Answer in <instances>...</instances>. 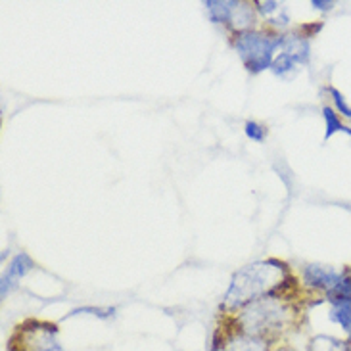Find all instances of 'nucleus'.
<instances>
[{
	"label": "nucleus",
	"instance_id": "obj_11",
	"mask_svg": "<svg viewBox=\"0 0 351 351\" xmlns=\"http://www.w3.org/2000/svg\"><path fill=\"white\" fill-rule=\"evenodd\" d=\"M221 351H265L263 343H259L254 338H238L232 343L225 346Z\"/></svg>",
	"mask_w": 351,
	"mask_h": 351
},
{
	"label": "nucleus",
	"instance_id": "obj_3",
	"mask_svg": "<svg viewBox=\"0 0 351 351\" xmlns=\"http://www.w3.org/2000/svg\"><path fill=\"white\" fill-rule=\"evenodd\" d=\"M282 38H271L259 33H244L238 37L237 50L252 73H259L273 64V52L280 47Z\"/></svg>",
	"mask_w": 351,
	"mask_h": 351
},
{
	"label": "nucleus",
	"instance_id": "obj_4",
	"mask_svg": "<svg viewBox=\"0 0 351 351\" xmlns=\"http://www.w3.org/2000/svg\"><path fill=\"white\" fill-rule=\"evenodd\" d=\"M282 305H278L275 300H261L247 307L246 311L240 317V323L244 332L250 336H257V334L265 332L269 328H275L282 323Z\"/></svg>",
	"mask_w": 351,
	"mask_h": 351
},
{
	"label": "nucleus",
	"instance_id": "obj_10",
	"mask_svg": "<svg viewBox=\"0 0 351 351\" xmlns=\"http://www.w3.org/2000/svg\"><path fill=\"white\" fill-rule=\"evenodd\" d=\"M324 114V119H326V133H324V138H330L334 133H338V131H346V133L351 134V129H348V127H343L342 121L336 117V114H334V110H330V108H324L323 110Z\"/></svg>",
	"mask_w": 351,
	"mask_h": 351
},
{
	"label": "nucleus",
	"instance_id": "obj_2",
	"mask_svg": "<svg viewBox=\"0 0 351 351\" xmlns=\"http://www.w3.org/2000/svg\"><path fill=\"white\" fill-rule=\"evenodd\" d=\"M58 328L54 324L27 321L19 324L14 336L10 338L8 351H56Z\"/></svg>",
	"mask_w": 351,
	"mask_h": 351
},
{
	"label": "nucleus",
	"instance_id": "obj_15",
	"mask_svg": "<svg viewBox=\"0 0 351 351\" xmlns=\"http://www.w3.org/2000/svg\"><path fill=\"white\" fill-rule=\"evenodd\" d=\"M257 6H259V10H261L265 16H271L273 12H276V10L280 8V4L275 2V0H271V2H257Z\"/></svg>",
	"mask_w": 351,
	"mask_h": 351
},
{
	"label": "nucleus",
	"instance_id": "obj_6",
	"mask_svg": "<svg viewBox=\"0 0 351 351\" xmlns=\"http://www.w3.org/2000/svg\"><path fill=\"white\" fill-rule=\"evenodd\" d=\"M342 278L334 271V269H326L321 265H309L305 269V282L313 288H321V290H328L332 292L338 286Z\"/></svg>",
	"mask_w": 351,
	"mask_h": 351
},
{
	"label": "nucleus",
	"instance_id": "obj_5",
	"mask_svg": "<svg viewBox=\"0 0 351 351\" xmlns=\"http://www.w3.org/2000/svg\"><path fill=\"white\" fill-rule=\"evenodd\" d=\"M31 267H33V261H31V257L27 254H19V256L14 257V261L8 267V273L2 276V286H0L2 298H6V294L14 286L18 285V280L21 276L27 275L29 271H31Z\"/></svg>",
	"mask_w": 351,
	"mask_h": 351
},
{
	"label": "nucleus",
	"instance_id": "obj_12",
	"mask_svg": "<svg viewBox=\"0 0 351 351\" xmlns=\"http://www.w3.org/2000/svg\"><path fill=\"white\" fill-rule=\"evenodd\" d=\"M271 69L275 71L276 75L288 77L290 73H294L295 62L290 56H286V54H278V56L273 60V64H271Z\"/></svg>",
	"mask_w": 351,
	"mask_h": 351
},
{
	"label": "nucleus",
	"instance_id": "obj_16",
	"mask_svg": "<svg viewBox=\"0 0 351 351\" xmlns=\"http://www.w3.org/2000/svg\"><path fill=\"white\" fill-rule=\"evenodd\" d=\"M311 4L317 6L319 10H330L334 6V2H324V0H313Z\"/></svg>",
	"mask_w": 351,
	"mask_h": 351
},
{
	"label": "nucleus",
	"instance_id": "obj_1",
	"mask_svg": "<svg viewBox=\"0 0 351 351\" xmlns=\"http://www.w3.org/2000/svg\"><path fill=\"white\" fill-rule=\"evenodd\" d=\"M278 269L282 267H271V263H254L244 267L232 276L225 304L228 307H240L247 302L257 300L259 295L271 292V288L278 282L280 276Z\"/></svg>",
	"mask_w": 351,
	"mask_h": 351
},
{
	"label": "nucleus",
	"instance_id": "obj_13",
	"mask_svg": "<svg viewBox=\"0 0 351 351\" xmlns=\"http://www.w3.org/2000/svg\"><path fill=\"white\" fill-rule=\"evenodd\" d=\"M246 134L250 138H254L257 143H261L265 138V129L261 125L254 123V121H247L246 123Z\"/></svg>",
	"mask_w": 351,
	"mask_h": 351
},
{
	"label": "nucleus",
	"instance_id": "obj_7",
	"mask_svg": "<svg viewBox=\"0 0 351 351\" xmlns=\"http://www.w3.org/2000/svg\"><path fill=\"white\" fill-rule=\"evenodd\" d=\"M280 48L282 52L280 54H286L294 60L295 64H302L309 58V43L302 37H295V35H288L280 40Z\"/></svg>",
	"mask_w": 351,
	"mask_h": 351
},
{
	"label": "nucleus",
	"instance_id": "obj_8",
	"mask_svg": "<svg viewBox=\"0 0 351 351\" xmlns=\"http://www.w3.org/2000/svg\"><path fill=\"white\" fill-rule=\"evenodd\" d=\"M330 319L338 323L343 330L351 334V300L350 298H338L332 300V309H330Z\"/></svg>",
	"mask_w": 351,
	"mask_h": 351
},
{
	"label": "nucleus",
	"instance_id": "obj_9",
	"mask_svg": "<svg viewBox=\"0 0 351 351\" xmlns=\"http://www.w3.org/2000/svg\"><path fill=\"white\" fill-rule=\"evenodd\" d=\"M237 6L238 2H232V0H208L206 2L209 18H211V21H215V23H221V21H227V19L232 18Z\"/></svg>",
	"mask_w": 351,
	"mask_h": 351
},
{
	"label": "nucleus",
	"instance_id": "obj_14",
	"mask_svg": "<svg viewBox=\"0 0 351 351\" xmlns=\"http://www.w3.org/2000/svg\"><path fill=\"white\" fill-rule=\"evenodd\" d=\"M330 95H332V100H334V104L338 106V110L342 112L346 117H351V108L348 104H346V100H343V96L336 90V88H330Z\"/></svg>",
	"mask_w": 351,
	"mask_h": 351
}]
</instances>
